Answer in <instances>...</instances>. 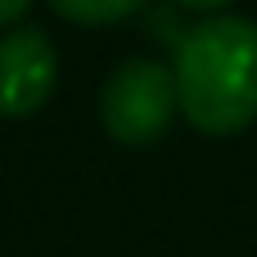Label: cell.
Instances as JSON below:
<instances>
[{
  "instance_id": "obj_1",
  "label": "cell",
  "mask_w": 257,
  "mask_h": 257,
  "mask_svg": "<svg viewBox=\"0 0 257 257\" xmlns=\"http://www.w3.org/2000/svg\"><path fill=\"white\" fill-rule=\"evenodd\" d=\"M181 117L212 140L239 136L257 122V23L208 14L176 41L172 59Z\"/></svg>"
},
{
  "instance_id": "obj_2",
  "label": "cell",
  "mask_w": 257,
  "mask_h": 257,
  "mask_svg": "<svg viewBox=\"0 0 257 257\" xmlns=\"http://www.w3.org/2000/svg\"><path fill=\"white\" fill-rule=\"evenodd\" d=\"M176 117H181V99H176L172 63L126 59L108 72V81L99 90V122L108 131V140H117L126 149H145V145L163 140Z\"/></svg>"
},
{
  "instance_id": "obj_3",
  "label": "cell",
  "mask_w": 257,
  "mask_h": 257,
  "mask_svg": "<svg viewBox=\"0 0 257 257\" xmlns=\"http://www.w3.org/2000/svg\"><path fill=\"white\" fill-rule=\"evenodd\" d=\"M59 81V50L45 27L18 23L0 32V117H32L50 104Z\"/></svg>"
},
{
  "instance_id": "obj_4",
  "label": "cell",
  "mask_w": 257,
  "mask_h": 257,
  "mask_svg": "<svg viewBox=\"0 0 257 257\" xmlns=\"http://www.w3.org/2000/svg\"><path fill=\"white\" fill-rule=\"evenodd\" d=\"M149 0H50V9L63 18V23H77V27H108V23H122L131 14H140Z\"/></svg>"
},
{
  "instance_id": "obj_5",
  "label": "cell",
  "mask_w": 257,
  "mask_h": 257,
  "mask_svg": "<svg viewBox=\"0 0 257 257\" xmlns=\"http://www.w3.org/2000/svg\"><path fill=\"white\" fill-rule=\"evenodd\" d=\"M32 9V0H0V27H18V18Z\"/></svg>"
},
{
  "instance_id": "obj_6",
  "label": "cell",
  "mask_w": 257,
  "mask_h": 257,
  "mask_svg": "<svg viewBox=\"0 0 257 257\" xmlns=\"http://www.w3.org/2000/svg\"><path fill=\"white\" fill-rule=\"evenodd\" d=\"M176 5H185L194 14H226V5H235V0H176Z\"/></svg>"
}]
</instances>
